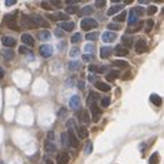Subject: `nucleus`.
Wrapping results in <instances>:
<instances>
[{"label":"nucleus","mask_w":164,"mask_h":164,"mask_svg":"<svg viewBox=\"0 0 164 164\" xmlns=\"http://www.w3.org/2000/svg\"><path fill=\"white\" fill-rule=\"evenodd\" d=\"M102 40L105 41V43H112V41L116 40V33L106 31V32L102 35Z\"/></svg>","instance_id":"nucleus-18"},{"label":"nucleus","mask_w":164,"mask_h":164,"mask_svg":"<svg viewBox=\"0 0 164 164\" xmlns=\"http://www.w3.org/2000/svg\"><path fill=\"white\" fill-rule=\"evenodd\" d=\"M21 41L23 43L25 47H32L35 44V40H33V37L29 33H23L22 36H21Z\"/></svg>","instance_id":"nucleus-6"},{"label":"nucleus","mask_w":164,"mask_h":164,"mask_svg":"<svg viewBox=\"0 0 164 164\" xmlns=\"http://www.w3.org/2000/svg\"><path fill=\"white\" fill-rule=\"evenodd\" d=\"M88 80H90V82H92V83H95L97 82L95 75H90V76H88Z\"/></svg>","instance_id":"nucleus-55"},{"label":"nucleus","mask_w":164,"mask_h":164,"mask_svg":"<svg viewBox=\"0 0 164 164\" xmlns=\"http://www.w3.org/2000/svg\"><path fill=\"white\" fill-rule=\"evenodd\" d=\"M69 163V155L66 152H61L57 156V163L55 164H68Z\"/></svg>","instance_id":"nucleus-10"},{"label":"nucleus","mask_w":164,"mask_h":164,"mask_svg":"<svg viewBox=\"0 0 164 164\" xmlns=\"http://www.w3.org/2000/svg\"><path fill=\"white\" fill-rule=\"evenodd\" d=\"M126 18H127V13H126V11H121V13H120L117 17L114 18V21H117V22H123Z\"/></svg>","instance_id":"nucleus-35"},{"label":"nucleus","mask_w":164,"mask_h":164,"mask_svg":"<svg viewBox=\"0 0 164 164\" xmlns=\"http://www.w3.org/2000/svg\"><path fill=\"white\" fill-rule=\"evenodd\" d=\"M77 119L82 121L83 124H90L91 123V117H90V114L87 110H82L80 113H77Z\"/></svg>","instance_id":"nucleus-7"},{"label":"nucleus","mask_w":164,"mask_h":164,"mask_svg":"<svg viewBox=\"0 0 164 164\" xmlns=\"http://www.w3.org/2000/svg\"><path fill=\"white\" fill-rule=\"evenodd\" d=\"M50 4L51 6H55V7H59V6H61V3H59V1H55V0H54V1H50Z\"/></svg>","instance_id":"nucleus-58"},{"label":"nucleus","mask_w":164,"mask_h":164,"mask_svg":"<svg viewBox=\"0 0 164 164\" xmlns=\"http://www.w3.org/2000/svg\"><path fill=\"white\" fill-rule=\"evenodd\" d=\"M110 105V98L109 97H104L102 99H101V106L102 108H108Z\"/></svg>","instance_id":"nucleus-36"},{"label":"nucleus","mask_w":164,"mask_h":164,"mask_svg":"<svg viewBox=\"0 0 164 164\" xmlns=\"http://www.w3.org/2000/svg\"><path fill=\"white\" fill-rule=\"evenodd\" d=\"M46 141L53 142V143H54V142H55V134H54V131H48V134H47V139H46Z\"/></svg>","instance_id":"nucleus-43"},{"label":"nucleus","mask_w":164,"mask_h":164,"mask_svg":"<svg viewBox=\"0 0 164 164\" xmlns=\"http://www.w3.org/2000/svg\"><path fill=\"white\" fill-rule=\"evenodd\" d=\"M50 19H69V15H66L65 13H55L48 15Z\"/></svg>","instance_id":"nucleus-22"},{"label":"nucleus","mask_w":164,"mask_h":164,"mask_svg":"<svg viewBox=\"0 0 164 164\" xmlns=\"http://www.w3.org/2000/svg\"><path fill=\"white\" fill-rule=\"evenodd\" d=\"M121 40H123V46L126 47L127 50H128V48H130V47H132V46H134V43H132V41H134V40H132L131 37L123 36V37H121Z\"/></svg>","instance_id":"nucleus-27"},{"label":"nucleus","mask_w":164,"mask_h":164,"mask_svg":"<svg viewBox=\"0 0 164 164\" xmlns=\"http://www.w3.org/2000/svg\"><path fill=\"white\" fill-rule=\"evenodd\" d=\"M77 87L80 88V90H83V88H84V83H83V82H79L77 83Z\"/></svg>","instance_id":"nucleus-59"},{"label":"nucleus","mask_w":164,"mask_h":164,"mask_svg":"<svg viewBox=\"0 0 164 164\" xmlns=\"http://www.w3.org/2000/svg\"><path fill=\"white\" fill-rule=\"evenodd\" d=\"M66 114H68V110L65 109V108H61L58 112V119H65L66 117Z\"/></svg>","instance_id":"nucleus-42"},{"label":"nucleus","mask_w":164,"mask_h":164,"mask_svg":"<svg viewBox=\"0 0 164 164\" xmlns=\"http://www.w3.org/2000/svg\"><path fill=\"white\" fill-rule=\"evenodd\" d=\"M153 25H155V21L153 19H148L146 21V25H145V32L146 33H149L153 29Z\"/></svg>","instance_id":"nucleus-34"},{"label":"nucleus","mask_w":164,"mask_h":164,"mask_svg":"<svg viewBox=\"0 0 164 164\" xmlns=\"http://www.w3.org/2000/svg\"><path fill=\"white\" fill-rule=\"evenodd\" d=\"M66 127H68L69 130H73V128H75V121H73L72 119H69V120H68V123H66Z\"/></svg>","instance_id":"nucleus-54"},{"label":"nucleus","mask_w":164,"mask_h":164,"mask_svg":"<svg viewBox=\"0 0 164 164\" xmlns=\"http://www.w3.org/2000/svg\"><path fill=\"white\" fill-rule=\"evenodd\" d=\"M92 59H94V55H90V54L83 55V61H86V62H91Z\"/></svg>","instance_id":"nucleus-49"},{"label":"nucleus","mask_w":164,"mask_h":164,"mask_svg":"<svg viewBox=\"0 0 164 164\" xmlns=\"http://www.w3.org/2000/svg\"><path fill=\"white\" fill-rule=\"evenodd\" d=\"M134 11H135V14H137L138 17H141V15H143V14H145V9H143V7H139V6H138V7H135V9H134Z\"/></svg>","instance_id":"nucleus-44"},{"label":"nucleus","mask_w":164,"mask_h":164,"mask_svg":"<svg viewBox=\"0 0 164 164\" xmlns=\"http://www.w3.org/2000/svg\"><path fill=\"white\" fill-rule=\"evenodd\" d=\"M0 77H4V69L0 66Z\"/></svg>","instance_id":"nucleus-60"},{"label":"nucleus","mask_w":164,"mask_h":164,"mask_svg":"<svg viewBox=\"0 0 164 164\" xmlns=\"http://www.w3.org/2000/svg\"><path fill=\"white\" fill-rule=\"evenodd\" d=\"M18 51L21 53V54H29V53H31V51L28 50V47H25V46H21L18 48Z\"/></svg>","instance_id":"nucleus-52"},{"label":"nucleus","mask_w":164,"mask_h":164,"mask_svg":"<svg viewBox=\"0 0 164 164\" xmlns=\"http://www.w3.org/2000/svg\"><path fill=\"white\" fill-rule=\"evenodd\" d=\"M113 65L117 68H127L128 62H126V61H113Z\"/></svg>","instance_id":"nucleus-37"},{"label":"nucleus","mask_w":164,"mask_h":164,"mask_svg":"<svg viewBox=\"0 0 164 164\" xmlns=\"http://www.w3.org/2000/svg\"><path fill=\"white\" fill-rule=\"evenodd\" d=\"M90 109H91V113H92V121H94V123H97V121L99 120L101 109L98 108V105H92V106H90Z\"/></svg>","instance_id":"nucleus-15"},{"label":"nucleus","mask_w":164,"mask_h":164,"mask_svg":"<svg viewBox=\"0 0 164 164\" xmlns=\"http://www.w3.org/2000/svg\"><path fill=\"white\" fill-rule=\"evenodd\" d=\"M146 13L149 14V15H153V14L157 13V7H156V6H151V7H148Z\"/></svg>","instance_id":"nucleus-46"},{"label":"nucleus","mask_w":164,"mask_h":164,"mask_svg":"<svg viewBox=\"0 0 164 164\" xmlns=\"http://www.w3.org/2000/svg\"><path fill=\"white\" fill-rule=\"evenodd\" d=\"M95 87L98 88V90H101V91H105V92L110 91V88H112L109 84H106V83H102V82H95Z\"/></svg>","instance_id":"nucleus-21"},{"label":"nucleus","mask_w":164,"mask_h":164,"mask_svg":"<svg viewBox=\"0 0 164 164\" xmlns=\"http://www.w3.org/2000/svg\"><path fill=\"white\" fill-rule=\"evenodd\" d=\"M41 7L44 10H53V7H51V4H50V1H41Z\"/></svg>","instance_id":"nucleus-48"},{"label":"nucleus","mask_w":164,"mask_h":164,"mask_svg":"<svg viewBox=\"0 0 164 164\" xmlns=\"http://www.w3.org/2000/svg\"><path fill=\"white\" fill-rule=\"evenodd\" d=\"M108 29H109V32L110 31H119V29H120V25H119V23H109V25H108Z\"/></svg>","instance_id":"nucleus-47"},{"label":"nucleus","mask_w":164,"mask_h":164,"mask_svg":"<svg viewBox=\"0 0 164 164\" xmlns=\"http://www.w3.org/2000/svg\"><path fill=\"white\" fill-rule=\"evenodd\" d=\"M105 4H106L105 0H97V1H95V6L98 7V9H102V7H105Z\"/></svg>","instance_id":"nucleus-50"},{"label":"nucleus","mask_w":164,"mask_h":164,"mask_svg":"<svg viewBox=\"0 0 164 164\" xmlns=\"http://www.w3.org/2000/svg\"><path fill=\"white\" fill-rule=\"evenodd\" d=\"M3 58L6 61H11L14 58V51L11 50H3Z\"/></svg>","instance_id":"nucleus-30"},{"label":"nucleus","mask_w":164,"mask_h":164,"mask_svg":"<svg viewBox=\"0 0 164 164\" xmlns=\"http://www.w3.org/2000/svg\"><path fill=\"white\" fill-rule=\"evenodd\" d=\"M77 135H79V139H84V138L88 137V130L86 127H77Z\"/></svg>","instance_id":"nucleus-23"},{"label":"nucleus","mask_w":164,"mask_h":164,"mask_svg":"<svg viewBox=\"0 0 164 164\" xmlns=\"http://www.w3.org/2000/svg\"><path fill=\"white\" fill-rule=\"evenodd\" d=\"M112 53H113V48L112 47H101V50H99V57L102 59H105V58H109L110 55H112Z\"/></svg>","instance_id":"nucleus-9"},{"label":"nucleus","mask_w":164,"mask_h":164,"mask_svg":"<svg viewBox=\"0 0 164 164\" xmlns=\"http://www.w3.org/2000/svg\"><path fill=\"white\" fill-rule=\"evenodd\" d=\"M46 164H54V161H53V160H50V159H47L46 160Z\"/></svg>","instance_id":"nucleus-61"},{"label":"nucleus","mask_w":164,"mask_h":164,"mask_svg":"<svg viewBox=\"0 0 164 164\" xmlns=\"http://www.w3.org/2000/svg\"><path fill=\"white\" fill-rule=\"evenodd\" d=\"M80 26H82L83 31H91V29H95L97 26H98V22H97L95 19L92 18H84L82 19V22H80Z\"/></svg>","instance_id":"nucleus-2"},{"label":"nucleus","mask_w":164,"mask_h":164,"mask_svg":"<svg viewBox=\"0 0 164 164\" xmlns=\"http://www.w3.org/2000/svg\"><path fill=\"white\" fill-rule=\"evenodd\" d=\"M66 137H68V146L77 148V146H79V138L73 134V131H68V132H66Z\"/></svg>","instance_id":"nucleus-5"},{"label":"nucleus","mask_w":164,"mask_h":164,"mask_svg":"<svg viewBox=\"0 0 164 164\" xmlns=\"http://www.w3.org/2000/svg\"><path fill=\"white\" fill-rule=\"evenodd\" d=\"M142 28H143V22L138 21L135 25H132V26L128 28V32H130V33H135V32H138V31H141Z\"/></svg>","instance_id":"nucleus-24"},{"label":"nucleus","mask_w":164,"mask_h":164,"mask_svg":"<svg viewBox=\"0 0 164 164\" xmlns=\"http://www.w3.org/2000/svg\"><path fill=\"white\" fill-rule=\"evenodd\" d=\"M15 4V0H7V1H6V6H14Z\"/></svg>","instance_id":"nucleus-56"},{"label":"nucleus","mask_w":164,"mask_h":164,"mask_svg":"<svg viewBox=\"0 0 164 164\" xmlns=\"http://www.w3.org/2000/svg\"><path fill=\"white\" fill-rule=\"evenodd\" d=\"M151 101H152V104L156 106H160L161 105V97L157 95V94H152L151 95Z\"/></svg>","instance_id":"nucleus-28"},{"label":"nucleus","mask_w":164,"mask_h":164,"mask_svg":"<svg viewBox=\"0 0 164 164\" xmlns=\"http://www.w3.org/2000/svg\"><path fill=\"white\" fill-rule=\"evenodd\" d=\"M84 50H86V53H88L90 55H92V53L95 51V47H94V44H87V46L84 47Z\"/></svg>","instance_id":"nucleus-41"},{"label":"nucleus","mask_w":164,"mask_h":164,"mask_svg":"<svg viewBox=\"0 0 164 164\" xmlns=\"http://www.w3.org/2000/svg\"><path fill=\"white\" fill-rule=\"evenodd\" d=\"M99 99V95L97 92L91 91L88 94V99H87V105L88 106H92V105H97V101Z\"/></svg>","instance_id":"nucleus-16"},{"label":"nucleus","mask_w":164,"mask_h":164,"mask_svg":"<svg viewBox=\"0 0 164 164\" xmlns=\"http://www.w3.org/2000/svg\"><path fill=\"white\" fill-rule=\"evenodd\" d=\"M113 53L117 55V57H126V55H128V50L123 46V44H119V46L114 47Z\"/></svg>","instance_id":"nucleus-12"},{"label":"nucleus","mask_w":164,"mask_h":164,"mask_svg":"<svg viewBox=\"0 0 164 164\" xmlns=\"http://www.w3.org/2000/svg\"><path fill=\"white\" fill-rule=\"evenodd\" d=\"M69 54H70V57H77V55L80 54V50L75 47V48H72V50H70V53H69Z\"/></svg>","instance_id":"nucleus-51"},{"label":"nucleus","mask_w":164,"mask_h":164,"mask_svg":"<svg viewBox=\"0 0 164 164\" xmlns=\"http://www.w3.org/2000/svg\"><path fill=\"white\" fill-rule=\"evenodd\" d=\"M92 11H94V9H92L91 6H86V7H83L82 10H80V15H88V14H91Z\"/></svg>","instance_id":"nucleus-31"},{"label":"nucleus","mask_w":164,"mask_h":164,"mask_svg":"<svg viewBox=\"0 0 164 164\" xmlns=\"http://www.w3.org/2000/svg\"><path fill=\"white\" fill-rule=\"evenodd\" d=\"M22 23L26 28L35 29V28H47L48 23L41 15H23L22 17Z\"/></svg>","instance_id":"nucleus-1"},{"label":"nucleus","mask_w":164,"mask_h":164,"mask_svg":"<svg viewBox=\"0 0 164 164\" xmlns=\"http://www.w3.org/2000/svg\"><path fill=\"white\" fill-rule=\"evenodd\" d=\"M82 40V35L80 33H75L72 37H70V41H72L73 44H76V43H79V41Z\"/></svg>","instance_id":"nucleus-38"},{"label":"nucleus","mask_w":164,"mask_h":164,"mask_svg":"<svg viewBox=\"0 0 164 164\" xmlns=\"http://www.w3.org/2000/svg\"><path fill=\"white\" fill-rule=\"evenodd\" d=\"M134 47H135V51H137L138 54H143L148 50V43H146L145 39H139V40L135 41Z\"/></svg>","instance_id":"nucleus-3"},{"label":"nucleus","mask_w":164,"mask_h":164,"mask_svg":"<svg viewBox=\"0 0 164 164\" xmlns=\"http://www.w3.org/2000/svg\"><path fill=\"white\" fill-rule=\"evenodd\" d=\"M14 15H7L4 19V22L7 23V26L10 28V29H14V31H19V26H18V23H17V21L15 19H11Z\"/></svg>","instance_id":"nucleus-8"},{"label":"nucleus","mask_w":164,"mask_h":164,"mask_svg":"<svg viewBox=\"0 0 164 164\" xmlns=\"http://www.w3.org/2000/svg\"><path fill=\"white\" fill-rule=\"evenodd\" d=\"M1 43H3V46H6V47H14L17 44V40H15L14 37L3 36L1 37Z\"/></svg>","instance_id":"nucleus-13"},{"label":"nucleus","mask_w":164,"mask_h":164,"mask_svg":"<svg viewBox=\"0 0 164 164\" xmlns=\"http://www.w3.org/2000/svg\"><path fill=\"white\" fill-rule=\"evenodd\" d=\"M119 75H120L119 70H110V72H108V75H106V79H108L109 82H113V80H116V79L119 77Z\"/></svg>","instance_id":"nucleus-26"},{"label":"nucleus","mask_w":164,"mask_h":164,"mask_svg":"<svg viewBox=\"0 0 164 164\" xmlns=\"http://www.w3.org/2000/svg\"><path fill=\"white\" fill-rule=\"evenodd\" d=\"M159 155L157 153H153V155L151 156V159H149V163L151 164H159Z\"/></svg>","instance_id":"nucleus-39"},{"label":"nucleus","mask_w":164,"mask_h":164,"mask_svg":"<svg viewBox=\"0 0 164 164\" xmlns=\"http://www.w3.org/2000/svg\"><path fill=\"white\" fill-rule=\"evenodd\" d=\"M123 9H124L123 4H113L109 10H108V11H106V14H108V15H114V14L120 13V11H121Z\"/></svg>","instance_id":"nucleus-19"},{"label":"nucleus","mask_w":164,"mask_h":164,"mask_svg":"<svg viewBox=\"0 0 164 164\" xmlns=\"http://www.w3.org/2000/svg\"><path fill=\"white\" fill-rule=\"evenodd\" d=\"M127 22H128V28L132 26V25H135V23L138 22V15L135 14L134 9L130 10V14H128V19H127Z\"/></svg>","instance_id":"nucleus-11"},{"label":"nucleus","mask_w":164,"mask_h":164,"mask_svg":"<svg viewBox=\"0 0 164 164\" xmlns=\"http://www.w3.org/2000/svg\"><path fill=\"white\" fill-rule=\"evenodd\" d=\"M55 36H57V37H64L65 36V33L64 32H62V31H61V29H59V28H57V29H55Z\"/></svg>","instance_id":"nucleus-53"},{"label":"nucleus","mask_w":164,"mask_h":164,"mask_svg":"<svg viewBox=\"0 0 164 164\" xmlns=\"http://www.w3.org/2000/svg\"><path fill=\"white\" fill-rule=\"evenodd\" d=\"M75 13H77V6H68L65 9V14L66 15H70V14H75Z\"/></svg>","instance_id":"nucleus-32"},{"label":"nucleus","mask_w":164,"mask_h":164,"mask_svg":"<svg viewBox=\"0 0 164 164\" xmlns=\"http://www.w3.org/2000/svg\"><path fill=\"white\" fill-rule=\"evenodd\" d=\"M91 152H92V142L88 141L87 142V145H86V148H84V153H86V155H90Z\"/></svg>","instance_id":"nucleus-40"},{"label":"nucleus","mask_w":164,"mask_h":164,"mask_svg":"<svg viewBox=\"0 0 164 164\" xmlns=\"http://www.w3.org/2000/svg\"><path fill=\"white\" fill-rule=\"evenodd\" d=\"M51 37V33L48 32V31H40L39 32V39H40L41 41H48Z\"/></svg>","instance_id":"nucleus-25"},{"label":"nucleus","mask_w":164,"mask_h":164,"mask_svg":"<svg viewBox=\"0 0 164 164\" xmlns=\"http://www.w3.org/2000/svg\"><path fill=\"white\" fill-rule=\"evenodd\" d=\"M58 28L59 29H64V31H73L75 29V23L72 21H64V22H59L58 23Z\"/></svg>","instance_id":"nucleus-14"},{"label":"nucleus","mask_w":164,"mask_h":164,"mask_svg":"<svg viewBox=\"0 0 164 164\" xmlns=\"http://www.w3.org/2000/svg\"><path fill=\"white\" fill-rule=\"evenodd\" d=\"M39 53H40V55L43 58H50L51 55H53V47L50 44H43L39 48Z\"/></svg>","instance_id":"nucleus-4"},{"label":"nucleus","mask_w":164,"mask_h":164,"mask_svg":"<svg viewBox=\"0 0 164 164\" xmlns=\"http://www.w3.org/2000/svg\"><path fill=\"white\" fill-rule=\"evenodd\" d=\"M44 149H46L47 153L53 155V153H55V152H57V146H55V143H53V142L46 141V142H44Z\"/></svg>","instance_id":"nucleus-20"},{"label":"nucleus","mask_w":164,"mask_h":164,"mask_svg":"<svg viewBox=\"0 0 164 164\" xmlns=\"http://www.w3.org/2000/svg\"><path fill=\"white\" fill-rule=\"evenodd\" d=\"M80 97L77 95H73L70 99H69V106H70V109H77V108H80Z\"/></svg>","instance_id":"nucleus-17"},{"label":"nucleus","mask_w":164,"mask_h":164,"mask_svg":"<svg viewBox=\"0 0 164 164\" xmlns=\"http://www.w3.org/2000/svg\"><path fill=\"white\" fill-rule=\"evenodd\" d=\"M68 68H69V70H77L80 68V64H79L77 61H70L68 64Z\"/></svg>","instance_id":"nucleus-33"},{"label":"nucleus","mask_w":164,"mask_h":164,"mask_svg":"<svg viewBox=\"0 0 164 164\" xmlns=\"http://www.w3.org/2000/svg\"><path fill=\"white\" fill-rule=\"evenodd\" d=\"M98 37H99V33H98V32H88L86 35V39L88 41H95Z\"/></svg>","instance_id":"nucleus-29"},{"label":"nucleus","mask_w":164,"mask_h":164,"mask_svg":"<svg viewBox=\"0 0 164 164\" xmlns=\"http://www.w3.org/2000/svg\"><path fill=\"white\" fill-rule=\"evenodd\" d=\"M88 70H90V72H95L97 66H95V65H90V66H88Z\"/></svg>","instance_id":"nucleus-57"},{"label":"nucleus","mask_w":164,"mask_h":164,"mask_svg":"<svg viewBox=\"0 0 164 164\" xmlns=\"http://www.w3.org/2000/svg\"><path fill=\"white\" fill-rule=\"evenodd\" d=\"M61 139H62V141H61L62 146H64V148H66V146H68V137H66V132H64V134L61 135Z\"/></svg>","instance_id":"nucleus-45"}]
</instances>
